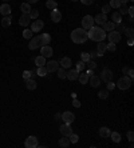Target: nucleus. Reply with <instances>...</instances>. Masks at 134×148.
<instances>
[{
	"instance_id": "obj_58",
	"label": "nucleus",
	"mask_w": 134,
	"mask_h": 148,
	"mask_svg": "<svg viewBox=\"0 0 134 148\" xmlns=\"http://www.w3.org/2000/svg\"><path fill=\"white\" fill-rule=\"evenodd\" d=\"M133 37H129V41H127V44H129V45H133Z\"/></svg>"
},
{
	"instance_id": "obj_63",
	"label": "nucleus",
	"mask_w": 134,
	"mask_h": 148,
	"mask_svg": "<svg viewBox=\"0 0 134 148\" xmlns=\"http://www.w3.org/2000/svg\"><path fill=\"white\" fill-rule=\"evenodd\" d=\"M72 1H79V0H72Z\"/></svg>"
},
{
	"instance_id": "obj_29",
	"label": "nucleus",
	"mask_w": 134,
	"mask_h": 148,
	"mask_svg": "<svg viewBox=\"0 0 134 148\" xmlns=\"http://www.w3.org/2000/svg\"><path fill=\"white\" fill-rule=\"evenodd\" d=\"M111 19H113V23L118 24V23L122 22V15H121L119 12H114V13L111 15Z\"/></svg>"
},
{
	"instance_id": "obj_19",
	"label": "nucleus",
	"mask_w": 134,
	"mask_h": 148,
	"mask_svg": "<svg viewBox=\"0 0 134 148\" xmlns=\"http://www.w3.org/2000/svg\"><path fill=\"white\" fill-rule=\"evenodd\" d=\"M0 13H1L3 16H8V15H11V7H9L7 3L1 4L0 5Z\"/></svg>"
},
{
	"instance_id": "obj_38",
	"label": "nucleus",
	"mask_w": 134,
	"mask_h": 148,
	"mask_svg": "<svg viewBox=\"0 0 134 148\" xmlns=\"http://www.w3.org/2000/svg\"><path fill=\"white\" fill-rule=\"evenodd\" d=\"M56 72H58V78L59 79H66V71H64V68H58V71H56Z\"/></svg>"
},
{
	"instance_id": "obj_32",
	"label": "nucleus",
	"mask_w": 134,
	"mask_h": 148,
	"mask_svg": "<svg viewBox=\"0 0 134 148\" xmlns=\"http://www.w3.org/2000/svg\"><path fill=\"white\" fill-rule=\"evenodd\" d=\"M35 64L36 67H42V65H44L46 64V57H43L42 55L38 57H35Z\"/></svg>"
},
{
	"instance_id": "obj_39",
	"label": "nucleus",
	"mask_w": 134,
	"mask_h": 148,
	"mask_svg": "<svg viewBox=\"0 0 134 148\" xmlns=\"http://www.w3.org/2000/svg\"><path fill=\"white\" fill-rule=\"evenodd\" d=\"M23 37H24V39H31L32 37V31L31 30H24L23 31Z\"/></svg>"
},
{
	"instance_id": "obj_2",
	"label": "nucleus",
	"mask_w": 134,
	"mask_h": 148,
	"mask_svg": "<svg viewBox=\"0 0 134 148\" xmlns=\"http://www.w3.org/2000/svg\"><path fill=\"white\" fill-rule=\"evenodd\" d=\"M87 39H89V36H87V31L83 30V28H75V30L71 32V40L75 44L86 43V40Z\"/></svg>"
},
{
	"instance_id": "obj_26",
	"label": "nucleus",
	"mask_w": 134,
	"mask_h": 148,
	"mask_svg": "<svg viewBox=\"0 0 134 148\" xmlns=\"http://www.w3.org/2000/svg\"><path fill=\"white\" fill-rule=\"evenodd\" d=\"M47 74H48V71L46 68V65L38 67V70H36V75H38V76H47Z\"/></svg>"
},
{
	"instance_id": "obj_53",
	"label": "nucleus",
	"mask_w": 134,
	"mask_h": 148,
	"mask_svg": "<svg viewBox=\"0 0 134 148\" xmlns=\"http://www.w3.org/2000/svg\"><path fill=\"white\" fill-rule=\"evenodd\" d=\"M89 55H90V59H95V57H98V56H99L98 52H94V51H93V52H90Z\"/></svg>"
},
{
	"instance_id": "obj_47",
	"label": "nucleus",
	"mask_w": 134,
	"mask_h": 148,
	"mask_svg": "<svg viewBox=\"0 0 134 148\" xmlns=\"http://www.w3.org/2000/svg\"><path fill=\"white\" fill-rule=\"evenodd\" d=\"M110 9H111V7H110L109 4L103 5V7H102V13H107V12H110Z\"/></svg>"
},
{
	"instance_id": "obj_56",
	"label": "nucleus",
	"mask_w": 134,
	"mask_h": 148,
	"mask_svg": "<svg viewBox=\"0 0 134 148\" xmlns=\"http://www.w3.org/2000/svg\"><path fill=\"white\" fill-rule=\"evenodd\" d=\"M30 72H31V76H32L31 79H34V78H36V76H38V75H36V70H32V71H30Z\"/></svg>"
},
{
	"instance_id": "obj_12",
	"label": "nucleus",
	"mask_w": 134,
	"mask_h": 148,
	"mask_svg": "<svg viewBox=\"0 0 134 148\" xmlns=\"http://www.w3.org/2000/svg\"><path fill=\"white\" fill-rule=\"evenodd\" d=\"M40 53H42V56L43 57H51L54 55V51H52V48L50 47V45H42Z\"/></svg>"
},
{
	"instance_id": "obj_7",
	"label": "nucleus",
	"mask_w": 134,
	"mask_h": 148,
	"mask_svg": "<svg viewBox=\"0 0 134 148\" xmlns=\"http://www.w3.org/2000/svg\"><path fill=\"white\" fill-rule=\"evenodd\" d=\"M62 120L66 123V124H71V123L75 120V115L72 112H70V111H66V112L62 113Z\"/></svg>"
},
{
	"instance_id": "obj_3",
	"label": "nucleus",
	"mask_w": 134,
	"mask_h": 148,
	"mask_svg": "<svg viewBox=\"0 0 134 148\" xmlns=\"http://www.w3.org/2000/svg\"><path fill=\"white\" fill-rule=\"evenodd\" d=\"M131 79L129 78V76H122L121 79H118V82H117V87L119 88V89H122V91H126V89H129L130 87H131Z\"/></svg>"
},
{
	"instance_id": "obj_15",
	"label": "nucleus",
	"mask_w": 134,
	"mask_h": 148,
	"mask_svg": "<svg viewBox=\"0 0 134 148\" xmlns=\"http://www.w3.org/2000/svg\"><path fill=\"white\" fill-rule=\"evenodd\" d=\"M106 22H107L106 13H98V15L94 18V23H97V24H99V26H103Z\"/></svg>"
},
{
	"instance_id": "obj_17",
	"label": "nucleus",
	"mask_w": 134,
	"mask_h": 148,
	"mask_svg": "<svg viewBox=\"0 0 134 148\" xmlns=\"http://www.w3.org/2000/svg\"><path fill=\"white\" fill-rule=\"evenodd\" d=\"M78 76H79V71L76 70H70L66 74V78L68 79V80H71V82H74V80H78Z\"/></svg>"
},
{
	"instance_id": "obj_25",
	"label": "nucleus",
	"mask_w": 134,
	"mask_h": 148,
	"mask_svg": "<svg viewBox=\"0 0 134 148\" xmlns=\"http://www.w3.org/2000/svg\"><path fill=\"white\" fill-rule=\"evenodd\" d=\"M110 134H111V131H110V128H107V127H102L101 130H99V135L102 136V137H109L110 136Z\"/></svg>"
},
{
	"instance_id": "obj_45",
	"label": "nucleus",
	"mask_w": 134,
	"mask_h": 148,
	"mask_svg": "<svg viewBox=\"0 0 134 148\" xmlns=\"http://www.w3.org/2000/svg\"><path fill=\"white\" fill-rule=\"evenodd\" d=\"M80 60H82V61H85V63H86L87 60H90V55H89V53L82 52V53H80Z\"/></svg>"
},
{
	"instance_id": "obj_46",
	"label": "nucleus",
	"mask_w": 134,
	"mask_h": 148,
	"mask_svg": "<svg viewBox=\"0 0 134 148\" xmlns=\"http://www.w3.org/2000/svg\"><path fill=\"white\" fill-rule=\"evenodd\" d=\"M106 49H107V51H110V52H114V51H115V44H114V43H109L106 45Z\"/></svg>"
},
{
	"instance_id": "obj_36",
	"label": "nucleus",
	"mask_w": 134,
	"mask_h": 148,
	"mask_svg": "<svg viewBox=\"0 0 134 148\" xmlns=\"http://www.w3.org/2000/svg\"><path fill=\"white\" fill-rule=\"evenodd\" d=\"M98 96H99V99H102V100H106L107 97H109V89H102V91H99Z\"/></svg>"
},
{
	"instance_id": "obj_20",
	"label": "nucleus",
	"mask_w": 134,
	"mask_h": 148,
	"mask_svg": "<svg viewBox=\"0 0 134 148\" xmlns=\"http://www.w3.org/2000/svg\"><path fill=\"white\" fill-rule=\"evenodd\" d=\"M36 82H35V79H26V87H27V89H30V91H34L36 88Z\"/></svg>"
},
{
	"instance_id": "obj_31",
	"label": "nucleus",
	"mask_w": 134,
	"mask_h": 148,
	"mask_svg": "<svg viewBox=\"0 0 134 148\" xmlns=\"http://www.w3.org/2000/svg\"><path fill=\"white\" fill-rule=\"evenodd\" d=\"M20 11H22L23 13H30V11H31V4H28V3H22Z\"/></svg>"
},
{
	"instance_id": "obj_9",
	"label": "nucleus",
	"mask_w": 134,
	"mask_h": 148,
	"mask_svg": "<svg viewBox=\"0 0 134 148\" xmlns=\"http://www.w3.org/2000/svg\"><path fill=\"white\" fill-rule=\"evenodd\" d=\"M42 47V43H40V37L39 36H35V37H31L30 43H28V48L30 49H36V48Z\"/></svg>"
},
{
	"instance_id": "obj_43",
	"label": "nucleus",
	"mask_w": 134,
	"mask_h": 148,
	"mask_svg": "<svg viewBox=\"0 0 134 148\" xmlns=\"http://www.w3.org/2000/svg\"><path fill=\"white\" fill-rule=\"evenodd\" d=\"M85 65H86L85 61H82V60L78 61V63H76V70L79 71V72H80V71H83V70H85Z\"/></svg>"
},
{
	"instance_id": "obj_23",
	"label": "nucleus",
	"mask_w": 134,
	"mask_h": 148,
	"mask_svg": "<svg viewBox=\"0 0 134 148\" xmlns=\"http://www.w3.org/2000/svg\"><path fill=\"white\" fill-rule=\"evenodd\" d=\"M105 32H110V31H114L115 30V23L113 22H106L103 24V28H102Z\"/></svg>"
},
{
	"instance_id": "obj_51",
	"label": "nucleus",
	"mask_w": 134,
	"mask_h": 148,
	"mask_svg": "<svg viewBox=\"0 0 134 148\" xmlns=\"http://www.w3.org/2000/svg\"><path fill=\"white\" fill-rule=\"evenodd\" d=\"M114 87H115V84L113 83V82H109V83H107V89H109V91H111Z\"/></svg>"
},
{
	"instance_id": "obj_14",
	"label": "nucleus",
	"mask_w": 134,
	"mask_h": 148,
	"mask_svg": "<svg viewBox=\"0 0 134 148\" xmlns=\"http://www.w3.org/2000/svg\"><path fill=\"white\" fill-rule=\"evenodd\" d=\"M51 20H52L54 23H59L62 20V12L58 11V8L51 11Z\"/></svg>"
},
{
	"instance_id": "obj_13",
	"label": "nucleus",
	"mask_w": 134,
	"mask_h": 148,
	"mask_svg": "<svg viewBox=\"0 0 134 148\" xmlns=\"http://www.w3.org/2000/svg\"><path fill=\"white\" fill-rule=\"evenodd\" d=\"M60 134H62V136H68L72 134V128L70 127V124H63V126H60Z\"/></svg>"
},
{
	"instance_id": "obj_62",
	"label": "nucleus",
	"mask_w": 134,
	"mask_h": 148,
	"mask_svg": "<svg viewBox=\"0 0 134 148\" xmlns=\"http://www.w3.org/2000/svg\"><path fill=\"white\" fill-rule=\"evenodd\" d=\"M3 1H4V3H7V1H8V0H3Z\"/></svg>"
},
{
	"instance_id": "obj_34",
	"label": "nucleus",
	"mask_w": 134,
	"mask_h": 148,
	"mask_svg": "<svg viewBox=\"0 0 134 148\" xmlns=\"http://www.w3.org/2000/svg\"><path fill=\"white\" fill-rule=\"evenodd\" d=\"M118 9H119L118 12H119L121 15H126V13H127V9H129V7L126 5V3H121V5L118 7Z\"/></svg>"
},
{
	"instance_id": "obj_22",
	"label": "nucleus",
	"mask_w": 134,
	"mask_h": 148,
	"mask_svg": "<svg viewBox=\"0 0 134 148\" xmlns=\"http://www.w3.org/2000/svg\"><path fill=\"white\" fill-rule=\"evenodd\" d=\"M59 64L62 65V68H64V70H66V68H70V67H71V59H70V57H62Z\"/></svg>"
},
{
	"instance_id": "obj_40",
	"label": "nucleus",
	"mask_w": 134,
	"mask_h": 148,
	"mask_svg": "<svg viewBox=\"0 0 134 148\" xmlns=\"http://www.w3.org/2000/svg\"><path fill=\"white\" fill-rule=\"evenodd\" d=\"M28 15H30V18L31 19H38V16H39V11H38V9H31Z\"/></svg>"
},
{
	"instance_id": "obj_1",
	"label": "nucleus",
	"mask_w": 134,
	"mask_h": 148,
	"mask_svg": "<svg viewBox=\"0 0 134 148\" xmlns=\"http://www.w3.org/2000/svg\"><path fill=\"white\" fill-rule=\"evenodd\" d=\"M87 36L93 41H98L99 43V41H105V39H106V32L101 27H91L87 31Z\"/></svg>"
},
{
	"instance_id": "obj_60",
	"label": "nucleus",
	"mask_w": 134,
	"mask_h": 148,
	"mask_svg": "<svg viewBox=\"0 0 134 148\" xmlns=\"http://www.w3.org/2000/svg\"><path fill=\"white\" fill-rule=\"evenodd\" d=\"M87 75H89V76H93V70H89V71H87Z\"/></svg>"
},
{
	"instance_id": "obj_33",
	"label": "nucleus",
	"mask_w": 134,
	"mask_h": 148,
	"mask_svg": "<svg viewBox=\"0 0 134 148\" xmlns=\"http://www.w3.org/2000/svg\"><path fill=\"white\" fill-rule=\"evenodd\" d=\"M89 78H90L89 75L83 72V74H79V76H78V80H79L82 84H86L87 82H89Z\"/></svg>"
},
{
	"instance_id": "obj_11",
	"label": "nucleus",
	"mask_w": 134,
	"mask_h": 148,
	"mask_svg": "<svg viewBox=\"0 0 134 148\" xmlns=\"http://www.w3.org/2000/svg\"><path fill=\"white\" fill-rule=\"evenodd\" d=\"M43 26H44V23L42 22V20L35 19V22L31 23V31L32 32H40V30L43 28Z\"/></svg>"
},
{
	"instance_id": "obj_59",
	"label": "nucleus",
	"mask_w": 134,
	"mask_h": 148,
	"mask_svg": "<svg viewBox=\"0 0 134 148\" xmlns=\"http://www.w3.org/2000/svg\"><path fill=\"white\" fill-rule=\"evenodd\" d=\"M60 118H62V115H60V113H56V115H55V120H59Z\"/></svg>"
},
{
	"instance_id": "obj_42",
	"label": "nucleus",
	"mask_w": 134,
	"mask_h": 148,
	"mask_svg": "<svg viewBox=\"0 0 134 148\" xmlns=\"http://www.w3.org/2000/svg\"><path fill=\"white\" fill-rule=\"evenodd\" d=\"M68 140H70V143H76L79 140V136L75 135V134H71V135L68 136Z\"/></svg>"
},
{
	"instance_id": "obj_6",
	"label": "nucleus",
	"mask_w": 134,
	"mask_h": 148,
	"mask_svg": "<svg viewBox=\"0 0 134 148\" xmlns=\"http://www.w3.org/2000/svg\"><path fill=\"white\" fill-rule=\"evenodd\" d=\"M113 72H111V70H109V68H103L102 70V72H101V80H103L105 83H109V82H111L113 80Z\"/></svg>"
},
{
	"instance_id": "obj_21",
	"label": "nucleus",
	"mask_w": 134,
	"mask_h": 148,
	"mask_svg": "<svg viewBox=\"0 0 134 148\" xmlns=\"http://www.w3.org/2000/svg\"><path fill=\"white\" fill-rule=\"evenodd\" d=\"M39 37H40L42 45H48V43H51V36H50L48 34H42Z\"/></svg>"
},
{
	"instance_id": "obj_37",
	"label": "nucleus",
	"mask_w": 134,
	"mask_h": 148,
	"mask_svg": "<svg viewBox=\"0 0 134 148\" xmlns=\"http://www.w3.org/2000/svg\"><path fill=\"white\" fill-rule=\"evenodd\" d=\"M123 32H125V35L127 36V37H133V36H134V30L131 28V27H129V28H126V27H125Z\"/></svg>"
},
{
	"instance_id": "obj_57",
	"label": "nucleus",
	"mask_w": 134,
	"mask_h": 148,
	"mask_svg": "<svg viewBox=\"0 0 134 148\" xmlns=\"http://www.w3.org/2000/svg\"><path fill=\"white\" fill-rule=\"evenodd\" d=\"M39 0H27V3L28 4H35V3H38Z\"/></svg>"
},
{
	"instance_id": "obj_55",
	"label": "nucleus",
	"mask_w": 134,
	"mask_h": 148,
	"mask_svg": "<svg viewBox=\"0 0 134 148\" xmlns=\"http://www.w3.org/2000/svg\"><path fill=\"white\" fill-rule=\"evenodd\" d=\"M129 67H123V68H122V72H123V75H126V76H127V74H129Z\"/></svg>"
},
{
	"instance_id": "obj_48",
	"label": "nucleus",
	"mask_w": 134,
	"mask_h": 148,
	"mask_svg": "<svg viewBox=\"0 0 134 148\" xmlns=\"http://www.w3.org/2000/svg\"><path fill=\"white\" fill-rule=\"evenodd\" d=\"M72 105H74L75 108H79V107H80V101L76 100V99H74V100H72Z\"/></svg>"
},
{
	"instance_id": "obj_24",
	"label": "nucleus",
	"mask_w": 134,
	"mask_h": 148,
	"mask_svg": "<svg viewBox=\"0 0 134 148\" xmlns=\"http://www.w3.org/2000/svg\"><path fill=\"white\" fill-rule=\"evenodd\" d=\"M106 45H107V44L103 43V41H99V43H98V47H97V52H98L99 56H102L103 53L107 51V49H106Z\"/></svg>"
},
{
	"instance_id": "obj_44",
	"label": "nucleus",
	"mask_w": 134,
	"mask_h": 148,
	"mask_svg": "<svg viewBox=\"0 0 134 148\" xmlns=\"http://www.w3.org/2000/svg\"><path fill=\"white\" fill-rule=\"evenodd\" d=\"M86 64H87V67H89V70H94V68L97 67V64H95V61L91 60V59L86 61Z\"/></svg>"
},
{
	"instance_id": "obj_8",
	"label": "nucleus",
	"mask_w": 134,
	"mask_h": 148,
	"mask_svg": "<svg viewBox=\"0 0 134 148\" xmlns=\"http://www.w3.org/2000/svg\"><path fill=\"white\" fill-rule=\"evenodd\" d=\"M24 145H26L27 148H35V147L39 145V143H38V139H36L35 136H28V137L26 139Z\"/></svg>"
},
{
	"instance_id": "obj_10",
	"label": "nucleus",
	"mask_w": 134,
	"mask_h": 148,
	"mask_svg": "<svg viewBox=\"0 0 134 148\" xmlns=\"http://www.w3.org/2000/svg\"><path fill=\"white\" fill-rule=\"evenodd\" d=\"M46 68H47V71L48 72H55V71H58L59 68V63L56 60H50L48 63H46Z\"/></svg>"
},
{
	"instance_id": "obj_16",
	"label": "nucleus",
	"mask_w": 134,
	"mask_h": 148,
	"mask_svg": "<svg viewBox=\"0 0 134 148\" xmlns=\"http://www.w3.org/2000/svg\"><path fill=\"white\" fill-rule=\"evenodd\" d=\"M30 22H31V18H30L28 13H23L22 16H20V19H19V24L23 27L30 26Z\"/></svg>"
},
{
	"instance_id": "obj_4",
	"label": "nucleus",
	"mask_w": 134,
	"mask_h": 148,
	"mask_svg": "<svg viewBox=\"0 0 134 148\" xmlns=\"http://www.w3.org/2000/svg\"><path fill=\"white\" fill-rule=\"evenodd\" d=\"M91 27H94V18L91 15H86L82 19V28L83 30H90Z\"/></svg>"
},
{
	"instance_id": "obj_52",
	"label": "nucleus",
	"mask_w": 134,
	"mask_h": 148,
	"mask_svg": "<svg viewBox=\"0 0 134 148\" xmlns=\"http://www.w3.org/2000/svg\"><path fill=\"white\" fill-rule=\"evenodd\" d=\"M127 139H129L130 141H133V139H134V134L131 132V131H129V132H127Z\"/></svg>"
},
{
	"instance_id": "obj_5",
	"label": "nucleus",
	"mask_w": 134,
	"mask_h": 148,
	"mask_svg": "<svg viewBox=\"0 0 134 148\" xmlns=\"http://www.w3.org/2000/svg\"><path fill=\"white\" fill-rule=\"evenodd\" d=\"M121 37H122V36H121V32H118L117 30L110 31V34L107 35V39H109V41H110V43H114V44L119 43Z\"/></svg>"
},
{
	"instance_id": "obj_50",
	"label": "nucleus",
	"mask_w": 134,
	"mask_h": 148,
	"mask_svg": "<svg viewBox=\"0 0 134 148\" xmlns=\"http://www.w3.org/2000/svg\"><path fill=\"white\" fill-rule=\"evenodd\" d=\"M30 76H31V72L30 71H24L23 72V78L24 79H30Z\"/></svg>"
},
{
	"instance_id": "obj_30",
	"label": "nucleus",
	"mask_w": 134,
	"mask_h": 148,
	"mask_svg": "<svg viewBox=\"0 0 134 148\" xmlns=\"http://www.w3.org/2000/svg\"><path fill=\"white\" fill-rule=\"evenodd\" d=\"M46 5H47V8L48 9H56L58 8V3L55 1V0H47V3H46Z\"/></svg>"
},
{
	"instance_id": "obj_61",
	"label": "nucleus",
	"mask_w": 134,
	"mask_h": 148,
	"mask_svg": "<svg viewBox=\"0 0 134 148\" xmlns=\"http://www.w3.org/2000/svg\"><path fill=\"white\" fill-rule=\"evenodd\" d=\"M121 3H127V1H129V0H119Z\"/></svg>"
},
{
	"instance_id": "obj_64",
	"label": "nucleus",
	"mask_w": 134,
	"mask_h": 148,
	"mask_svg": "<svg viewBox=\"0 0 134 148\" xmlns=\"http://www.w3.org/2000/svg\"><path fill=\"white\" fill-rule=\"evenodd\" d=\"M129 1H134V0H129Z\"/></svg>"
},
{
	"instance_id": "obj_18",
	"label": "nucleus",
	"mask_w": 134,
	"mask_h": 148,
	"mask_svg": "<svg viewBox=\"0 0 134 148\" xmlns=\"http://www.w3.org/2000/svg\"><path fill=\"white\" fill-rule=\"evenodd\" d=\"M89 82H90V86L94 88H98L99 86H101V79L98 78V76H90L89 78Z\"/></svg>"
},
{
	"instance_id": "obj_28",
	"label": "nucleus",
	"mask_w": 134,
	"mask_h": 148,
	"mask_svg": "<svg viewBox=\"0 0 134 148\" xmlns=\"http://www.w3.org/2000/svg\"><path fill=\"white\" fill-rule=\"evenodd\" d=\"M59 145L63 148H67L68 145H70V140H68V137L67 136H63L62 139H59Z\"/></svg>"
},
{
	"instance_id": "obj_35",
	"label": "nucleus",
	"mask_w": 134,
	"mask_h": 148,
	"mask_svg": "<svg viewBox=\"0 0 134 148\" xmlns=\"http://www.w3.org/2000/svg\"><path fill=\"white\" fill-rule=\"evenodd\" d=\"M110 137H111V140L114 143H119L121 141V135L118 132H111V134H110Z\"/></svg>"
},
{
	"instance_id": "obj_49",
	"label": "nucleus",
	"mask_w": 134,
	"mask_h": 148,
	"mask_svg": "<svg viewBox=\"0 0 134 148\" xmlns=\"http://www.w3.org/2000/svg\"><path fill=\"white\" fill-rule=\"evenodd\" d=\"M80 1H82L85 5H91L94 3V0H80Z\"/></svg>"
},
{
	"instance_id": "obj_54",
	"label": "nucleus",
	"mask_w": 134,
	"mask_h": 148,
	"mask_svg": "<svg viewBox=\"0 0 134 148\" xmlns=\"http://www.w3.org/2000/svg\"><path fill=\"white\" fill-rule=\"evenodd\" d=\"M127 13L130 15V18H133V16H134V8H133V7H129V9H127Z\"/></svg>"
},
{
	"instance_id": "obj_27",
	"label": "nucleus",
	"mask_w": 134,
	"mask_h": 148,
	"mask_svg": "<svg viewBox=\"0 0 134 148\" xmlns=\"http://www.w3.org/2000/svg\"><path fill=\"white\" fill-rule=\"evenodd\" d=\"M11 19H12V16H11V15H8V16H4V18L1 19V26L4 27V28L9 27V26H11Z\"/></svg>"
},
{
	"instance_id": "obj_41",
	"label": "nucleus",
	"mask_w": 134,
	"mask_h": 148,
	"mask_svg": "<svg viewBox=\"0 0 134 148\" xmlns=\"http://www.w3.org/2000/svg\"><path fill=\"white\" fill-rule=\"evenodd\" d=\"M110 7H111V8H118V7H119L121 5V1L119 0H110Z\"/></svg>"
}]
</instances>
